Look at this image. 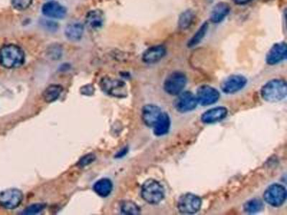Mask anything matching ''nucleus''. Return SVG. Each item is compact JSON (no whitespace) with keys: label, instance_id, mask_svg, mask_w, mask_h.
Returning <instances> with one entry per match:
<instances>
[{"label":"nucleus","instance_id":"obj_15","mask_svg":"<svg viewBox=\"0 0 287 215\" xmlns=\"http://www.w3.org/2000/svg\"><path fill=\"white\" fill-rule=\"evenodd\" d=\"M166 47L161 45L152 46L145 51L142 56V60L147 64H154L160 61L166 56Z\"/></svg>","mask_w":287,"mask_h":215},{"label":"nucleus","instance_id":"obj_23","mask_svg":"<svg viewBox=\"0 0 287 215\" xmlns=\"http://www.w3.org/2000/svg\"><path fill=\"white\" fill-rule=\"evenodd\" d=\"M209 22H204V23L200 26V28L197 30V32L194 34V35L192 36L191 39L189 40L188 43H187V46H188V48H193L195 47V46H197V45H198L199 43L203 39L204 37H206L208 30H209Z\"/></svg>","mask_w":287,"mask_h":215},{"label":"nucleus","instance_id":"obj_27","mask_svg":"<svg viewBox=\"0 0 287 215\" xmlns=\"http://www.w3.org/2000/svg\"><path fill=\"white\" fill-rule=\"evenodd\" d=\"M33 0H12V5L19 11L26 10L32 5Z\"/></svg>","mask_w":287,"mask_h":215},{"label":"nucleus","instance_id":"obj_32","mask_svg":"<svg viewBox=\"0 0 287 215\" xmlns=\"http://www.w3.org/2000/svg\"><path fill=\"white\" fill-rule=\"evenodd\" d=\"M127 149H122L121 151H120L119 154H118L117 157H121V156H125V154H127Z\"/></svg>","mask_w":287,"mask_h":215},{"label":"nucleus","instance_id":"obj_17","mask_svg":"<svg viewBox=\"0 0 287 215\" xmlns=\"http://www.w3.org/2000/svg\"><path fill=\"white\" fill-rule=\"evenodd\" d=\"M104 23V15L100 10H94L89 12L86 17V25L89 30H100Z\"/></svg>","mask_w":287,"mask_h":215},{"label":"nucleus","instance_id":"obj_6","mask_svg":"<svg viewBox=\"0 0 287 215\" xmlns=\"http://www.w3.org/2000/svg\"><path fill=\"white\" fill-rule=\"evenodd\" d=\"M264 201L274 207L283 205L286 199V190L279 184H273L266 189L264 193Z\"/></svg>","mask_w":287,"mask_h":215},{"label":"nucleus","instance_id":"obj_28","mask_svg":"<svg viewBox=\"0 0 287 215\" xmlns=\"http://www.w3.org/2000/svg\"><path fill=\"white\" fill-rule=\"evenodd\" d=\"M44 208L45 204H32V205L26 208V209L23 211V212H22V214L30 215L38 214L40 211L44 210Z\"/></svg>","mask_w":287,"mask_h":215},{"label":"nucleus","instance_id":"obj_25","mask_svg":"<svg viewBox=\"0 0 287 215\" xmlns=\"http://www.w3.org/2000/svg\"><path fill=\"white\" fill-rule=\"evenodd\" d=\"M264 203L259 199H252L245 203L244 211L248 214H256L260 212L264 209Z\"/></svg>","mask_w":287,"mask_h":215},{"label":"nucleus","instance_id":"obj_16","mask_svg":"<svg viewBox=\"0 0 287 215\" xmlns=\"http://www.w3.org/2000/svg\"><path fill=\"white\" fill-rule=\"evenodd\" d=\"M228 110L225 107H216L208 110L202 113L201 121L206 124L217 123L226 118Z\"/></svg>","mask_w":287,"mask_h":215},{"label":"nucleus","instance_id":"obj_7","mask_svg":"<svg viewBox=\"0 0 287 215\" xmlns=\"http://www.w3.org/2000/svg\"><path fill=\"white\" fill-rule=\"evenodd\" d=\"M100 86L104 92L113 97L125 98L127 96L126 83L121 80L104 77L101 80Z\"/></svg>","mask_w":287,"mask_h":215},{"label":"nucleus","instance_id":"obj_29","mask_svg":"<svg viewBox=\"0 0 287 215\" xmlns=\"http://www.w3.org/2000/svg\"><path fill=\"white\" fill-rule=\"evenodd\" d=\"M95 159L96 157L94 154H90L86 155L85 156L82 157L80 161H79L78 165L81 166V167H84V166H87V165L92 163Z\"/></svg>","mask_w":287,"mask_h":215},{"label":"nucleus","instance_id":"obj_10","mask_svg":"<svg viewBox=\"0 0 287 215\" xmlns=\"http://www.w3.org/2000/svg\"><path fill=\"white\" fill-rule=\"evenodd\" d=\"M196 99L201 106L214 104L220 99V93L217 89L208 85H201L197 89Z\"/></svg>","mask_w":287,"mask_h":215},{"label":"nucleus","instance_id":"obj_2","mask_svg":"<svg viewBox=\"0 0 287 215\" xmlns=\"http://www.w3.org/2000/svg\"><path fill=\"white\" fill-rule=\"evenodd\" d=\"M263 99L269 103L282 101L287 95L286 82L280 79H274L266 82L261 91Z\"/></svg>","mask_w":287,"mask_h":215},{"label":"nucleus","instance_id":"obj_18","mask_svg":"<svg viewBox=\"0 0 287 215\" xmlns=\"http://www.w3.org/2000/svg\"><path fill=\"white\" fill-rule=\"evenodd\" d=\"M231 11V7L227 3L221 2L213 7L211 15H210V20L214 24L221 23L228 16Z\"/></svg>","mask_w":287,"mask_h":215},{"label":"nucleus","instance_id":"obj_8","mask_svg":"<svg viewBox=\"0 0 287 215\" xmlns=\"http://www.w3.org/2000/svg\"><path fill=\"white\" fill-rule=\"evenodd\" d=\"M23 194L18 189H10L0 193V205L5 209H14L20 205Z\"/></svg>","mask_w":287,"mask_h":215},{"label":"nucleus","instance_id":"obj_5","mask_svg":"<svg viewBox=\"0 0 287 215\" xmlns=\"http://www.w3.org/2000/svg\"><path fill=\"white\" fill-rule=\"evenodd\" d=\"M202 206V199L198 196L191 193L183 194L179 198L178 209L185 214H193L200 210Z\"/></svg>","mask_w":287,"mask_h":215},{"label":"nucleus","instance_id":"obj_12","mask_svg":"<svg viewBox=\"0 0 287 215\" xmlns=\"http://www.w3.org/2000/svg\"><path fill=\"white\" fill-rule=\"evenodd\" d=\"M287 47L285 42L275 44L266 55V63L270 65H277L286 59Z\"/></svg>","mask_w":287,"mask_h":215},{"label":"nucleus","instance_id":"obj_24","mask_svg":"<svg viewBox=\"0 0 287 215\" xmlns=\"http://www.w3.org/2000/svg\"><path fill=\"white\" fill-rule=\"evenodd\" d=\"M195 17V14L191 10H187L186 11L183 12L179 17V27L182 30H186L191 26Z\"/></svg>","mask_w":287,"mask_h":215},{"label":"nucleus","instance_id":"obj_30","mask_svg":"<svg viewBox=\"0 0 287 215\" xmlns=\"http://www.w3.org/2000/svg\"><path fill=\"white\" fill-rule=\"evenodd\" d=\"M80 92L82 94L87 95V96H91L94 93V88L92 85H88L83 86L80 89Z\"/></svg>","mask_w":287,"mask_h":215},{"label":"nucleus","instance_id":"obj_31","mask_svg":"<svg viewBox=\"0 0 287 215\" xmlns=\"http://www.w3.org/2000/svg\"><path fill=\"white\" fill-rule=\"evenodd\" d=\"M235 4L238 5H244L252 2L253 0H233Z\"/></svg>","mask_w":287,"mask_h":215},{"label":"nucleus","instance_id":"obj_22","mask_svg":"<svg viewBox=\"0 0 287 215\" xmlns=\"http://www.w3.org/2000/svg\"><path fill=\"white\" fill-rule=\"evenodd\" d=\"M63 88L59 85H51L44 91L43 97L46 103H52L56 101L61 96Z\"/></svg>","mask_w":287,"mask_h":215},{"label":"nucleus","instance_id":"obj_11","mask_svg":"<svg viewBox=\"0 0 287 215\" xmlns=\"http://www.w3.org/2000/svg\"><path fill=\"white\" fill-rule=\"evenodd\" d=\"M247 79L241 75H232L222 82L221 89L226 94H233L241 91L247 84Z\"/></svg>","mask_w":287,"mask_h":215},{"label":"nucleus","instance_id":"obj_26","mask_svg":"<svg viewBox=\"0 0 287 215\" xmlns=\"http://www.w3.org/2000/svg\"><path fill=\"white\" fill-rule=\"evenodd\" d=\"M121 211L122 214L137 215L140 214L139 206L132 201H125L121 203Z\"/></svg>","mask_w":287,"mask_h":215},{"label":"nucleus","instance_id":"obj_3","mask_svg":"<svg viewBox=\"0 0 287 215\" xmlns=\"http://www.w3.org/2000/svg\"><path fill=\"white\" fill-rule=\"evenodd\" d=\"M141 194L145 202L151 204H157L164 199L165 190L157 181L150 179L142 185Z\"/></svg>","mask_w":287,"mask_h":215},{"label":"nucleus","instance_id":"obj_19","mask_svg":"<svg viewBox=\"0 0 287 215\" xmlns=\"http://www.w3.org/2000/svg\"><path fill=\"white\" fill-rule=\"evenodd\" d=\"M84 25L80 22H72L68 24L65 29V34L67 38L71 41H78L83 37Z\"/></svg>","mask_w":287,"mask_h":215},{"label":"nucleus","instance_id":"obj_9","mask_svg":"<svg viewBox=\"0 0 287 215\" xmlns=\"http://www.w3.org/2000/svg\"><path fill=\"white\" fill-rule=\"evenodd\" d=\"M197 103L195 95L190 91H183L178 95L175 100V106L177 111L180 113H187L195 110Z\"/></svg>","mask_w":287,"mask_h":215},{"label":"nucleus","instance_id":"obj_20","mask_svg":"<svg viewBox=\"0 0 287 215\" xmlns=\"http://www.w3.org/2000/svg\"><path fill=\"white\" fill-rule=\"evenodd\" d=\"M171 125V120L169 115L167 113H161L160 118L157 120L156 124L154 125V134L157 137H161L166 135L169 132Z\"/></svg>","mask_w":287,"mask_h":215},{"label":"nucleus","instance_id":"obj_4","mask_svg":"<svg viewBox=\"0 0 287 215\" xmlns=\"http://www.w3.org/2000/svg\"><path fill=\"white\" fill-rule=\"evenodd\" d=\"M186 75L182 72H174L166 77L164 82V90L171 96H178L183 92L186 85Z\"/></svg>","mask_w":287,"mask_h":215},{"label":"nucleus","instance_id":"obj_14","mask_svg":"<svg viewBox=\"0 0 287 215\" xmlns=\"http://www.w3.org/2000/svg\"><path fill=\"white\" fill-rule=\"evenodd\" d=\"M161 113L162 112H161V108L155 105H146L142 108V120L147 126L154 127L157 120L160 118Z\"/></svg>","mask_w":287,"mask_h":215},{"label":"nucleus","instance_id":"obj_1","mask_svg":"<svg viewBox=\"0 0 287 215\" xmlns=\"http://www.w3.org/2000/svg\"><path fill=\"white\" fill-rule=\"evenodd\" d=\"M25 62V53L15 45H8L0 49V65L8 69L18 68Z\"/></svg>","mask_w":287,"mask_h":215},{"label":"nucleus","instance_id":"obj_21","mask_svg":"<svg viewBox=\"0 0 287 215\" xmlns=\"http://www.w3.org/2000/svg\"><path fill=\"white\" fill-rule=\"evenodd\" d=\"M113 184L109 179H101L94 185V190L100 197H106L112 192Z\"/></svg>","mask_w":287,"mask_h":215},{"label":"nucleus","instance_id":"obj_13","mask_svg":"<svg viewBox=\"0 0 287 215\" xmlns=\"http://www.w3.org/2000/svg\"><path fill=\"white\" fill-rule=\"evenodd\" d=\"M45 16L53 19H63L66 15L67 10L63 5L56 1H49L45 3L42 8Z\"/></svg>","mask_w":287,"mask_h":215}]
</instances>
